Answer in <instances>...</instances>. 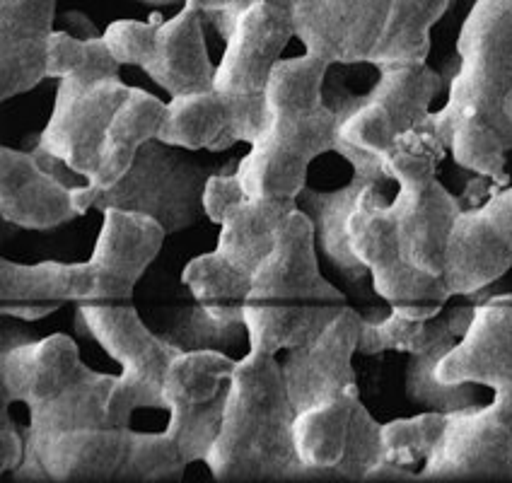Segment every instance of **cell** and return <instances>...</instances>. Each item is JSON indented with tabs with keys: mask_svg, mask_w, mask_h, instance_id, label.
Returning a JSON list of instances; mask_svg holds the SVG:
<instances>
[{
	"mask_svg": "<svg viewBox=\"0 0 512 483\" xmlns=\"http://www.w3.org/2000/svg\"><path fill=\"white\" fill-rule=\"evenodd\" d=\"M116 377L90 370L63 334L3 348L0 397L29 411L25 457L15 481H116L128 428L109 418Z\"/></svg>",
	"mask_w": 512,
	"mask_h": 483,
	"instance_id": "obj_1",
	"label": "cell"
},
{
	"mask_svg": "<svg viewBox=\"0 0 512 483\" xmlns=\"http://www.w3.org/2000/svg\"><path fill=\"white\" fill-rule=\"evenodd\" d=\"M459 71L438 114L418 128L435 133L457 165L496 184L508 182L512 121V0H476L457 39Z\"/></svg>",
	"mask_w": 512,
	"mask_h": 483,
	"instance_id": "obj_2",
	"label": "cell"
},
{
	"mask_svg": "<svg viewBox=\"0 0 512 483\" xmlns=\"http://www.w3.org/2000/svg\"><path fill=\"white\" fill-rule=\"evenodd\" d=\"M167 232L145 215L107 211L95 252L85 264H15L0 259V312L37 322L68 302L131 300Z\"/></svg>",
	"mask_w": 512,
	"mask_h": 483,
	"instance_id": "obj_3",
	"label": "cell"
},
{
	"mask_svg": "<svg viewBox=\"0 0 512 483\" xmlns=\"http://www.w3.org/2000/svg\"><path fill=\"white\" fill-rule=\"evenodd\" d=\"M327 68L310 54L273 68L264 126L235 172L249 199L298 201L312 162L336 150L339 114L322 97Z\"/></svg>",
	"mask_w": 512,
	"mask_h": 483,
	"instance_id": "obj_4",
	"label": "cell"
},
{
	"mask_svg": "<svg viewBox=\"0 0 512 483\" xmlns=\"http://www.w3.org/2000/svg\"><path fill=\"white\" fill-rule=\"evenodd\" d=\"M295 411L276 356L237 360L223 426L206 464L220 483L314 481L295 447Z\"/></svg>",
	"mask_w": 512,
	"mask_h": 483,
	"instance_id": "obj_5",
	"label": "cell"
},
{
	"mask_svg": "<svg viewBox=\"0 0 512 483\" xmlns=\"http://www.w3.org/2000/svg\"><path fill=\"white\" fill-rule=\"evenodd\" d=\"M343 307V293L319 271L310 215L295 206L244 300L249 353L276 356L298 348L322 334Z\"/></svg>",
	"mask_w": 512,
	"mask_h": 483,
	"instance_id": "obj_6",
	"label": "cell"
},
{
	"mask_svg": "<svg viewBox=\"0 0 512 483\" xmlns=\"http://www.w3.org/2000/svg\"><path fill=\"white\" fill-rule=\"evenodd\" d=\"M445 143L426 128H411L382 157L389 179L399 182L397 199L389 203L399 244L418 271L442 278L452 230L462 199L452 196L438 179ZM445 281V278H442Z\"/></svg>",
	"mask_w": 512,
	"mask_h": 483,
	"instance_id": "obj_7",
	"label": "cell"
},
{
	"mask_svg": "<svg viewBox=\"0 0 512 483\" xmlns=\"http://www.w3.org/2000/svg\"><path fill=\"white\" fill-rule=\"evenodd\" d=\"M211 170L177 145L160 138L143 143L128 172L112 186H73V201L80 213L126 211L153 218L167 235L194 228L206 215V194Z\"/></svg>",
	"mask_w": 512,
	"mask_h": 483,
	"instance_id": "obj_8",
	"label": "cell"
},
{
	"mask_svg": "<svg viewBox=\"0 0 512 483\" xmlns=\"http://www.w3.org/2000/svg\"><path fill=\"white\" fill-rule=\"evenodd\" d=\"M298 201L244 196L220 223L218 247L186 266L182 278L199 305L215 317L244 324V300L254 273L271 254L285 218Z\"/></svg>",
	"mask_w": 512,
	"mask_h": 483,
	"instance_id": "obj_9",
	"label": "cell"
},
{
	"mask_svg": "<svg viewBox=\"0 0 512 483\" xmlns=\"http://www.w3.org/2000/svg\"><path fill=\"white\" fill-rule=\"evenodd\" d=\"M78 329L92 336L121 365L116 377L109 418L114 426L128 428L138 409H165L162 389L177 348L143 324L126 302H83L78 305Z\"/></svg>",
	"mask_w": 512,
	"mask_h": 483,
	"instance_id": "obj_10",
	"label": "cell"
},
{
	"mask_svg": "<svg viewBox=\"0 0 512 483\" xmlns=\"http://www.w3.org/2000/svg\"><path fill=\"white\" fill-rule=\"evenodd\" d=\"M348 240L372 278V288L392 310L430 319L452 300L442 278L418 271L401 249L380 184H368L348 218Z\"/></svg>",
	"mask_w": 512,
	"mask_h": 483,
	"instance_id": "obj_11",
	"label": "cell"
},
{
	"mask_svg": "<svg viewBox=\"0 0 512 483\" xmlns=\"http://www.w3.org/2000/svg\"><path fill=\"white\" fill-rule=\"evenodd\" d=\"M102 37L121 66L143 68L167 95L213 90L215 66L206 51L201 13L189 3L167 22L119 20Z\"/></svg>",
	"mask_w": 512,
	"mask_h": 483,
	"instance_id": "obj_12",
	"label": "cell"
},
{
	"mask_svg": "<svg viewBox=\"0 0 512 483\" xmlns=\"http://www.w3.org/2000/svg\"><path fill=\"white\" fill-rule=\"evenodd\" d=\"M295 37L290 0H261L247 8L225 37V54L215 66V90L240 109L252 143L266 116V92L283 49Z\"/></svg>",
	"mask_w": 512,
	"mask_h": 483,
	"instance_id": "obj_13",
	"label": "cell"
},
{
	"mask_svg": "<svg viewBox=\"0 0 512 483\" xmlns=\"http://www.w3.org/2000/svg\"><path fill=\"white\" fill-rule=\"evenodd\" d=\"M380 80L363 100H351L339 114V138L365 153L384 157L411 128L430 116V104L442 90V75L426 61L382 63Z\"/></svg>",
	"mask_w": 512,
	"mask_h": 483,
	"instance_id": "obj_14",
	"label": "cell"
},
{
	"mask_svg": "<svg viewBox=\"0 0 512 483\" xmlns=\"http://www.w3.org/2000/svg\"><path fill=\"white\" fill-rule=\"evenodd\" d=\"M416 481H512V397L447 411Z\"/></svg>",
	"mask_w": 512,
	"mask_h": 483,
	"instance_id": "obj_15",
	"label": "cell"
},
{
	"mask_svg": "<svg viewBox=\"0 0 512 483\" xmlns=\"http://www.w3.org/2000/svg\"><path fill=\"white\" fill-rule=\"evenodd\" d=\"M133 87L116 78L66 75L56 92L54 114L39 136L37 150L61 160L87 184L100 170L102 145L116 112Z\"/></svg>",
	"mask_w": 512,
	"mask_h": 483,
	"instance_id": "obj_16",
	"label": "cell"
},
{
	"mask_svg": "<svg viewBox=\"0 0 512 483\" xmlns=\"http://www.w3.org/2000/svg\"><path fill=\"white\" fill-rule=\"evenodd\" d=\"M235 365L225 351L179 353L172 360L162 399L170 411L167 433L186 464L206 462L218 438Z\"/></svg>",
	"mask_w": 512,
	"mask_h": 483,
	"instance_id": "obj_17",
	"label": "cell"
},
{
	"mask_svg": "<svg viewBox=\"0 0 512 483\" xmlns=\"http://www.w3.org/2000/svg\"><path fill=\"white\" fill-rule=\"evenodd\" d=\"M512 269V186L476 208H464L447 247L445 285L471 298Z\"/></svg>",
	"mask_w": 512,
	"mask_h": 483,
	"instance_id": "obj_18",
	"label": "cell"
},
{
	"mask_svg": "<svg viewBox=\"0 0 512 483\" xmlns=\"http://www.w3.org/2000/svg\"><path fill=\"white\" fill-rule=\"evenodd\" d=\"M394 0H290L295 37L324 63H372Z\"/></svg>",
	"mask_w": 512,
	"mask_h": 483,
	"instance_id": "obj_19",
	"label": "cell"
},
{
	"mask_svg": "<svg viewBox=\"0 0 512 483\" xmlns=\"http://www.w3.org/2000/svg\"><path fill=\"white\" fill-rule=\"evenodd\" d=\"M360 322L363 317L346 305L322 334L290 348L281 368L295 411L305 413L327 406L358 387L353 356L358 353Z\"/></svg>",
	"mask_w": 512,
	"mask_h": 483,
	"instance_id": "obj_20",
	"label": "cell"
},
{
	"mask_svg": "<svg viewBox=\"0 0 512 483\" xmlns=\"http://www.w3.org/2000/svg\"><path fill=\"white\" fill-rule=\"evenodd\" d=\"M445 384H484L512 397V295H493L476 305L464 339L440 360Z\"/></svg>",
	"mask_w": 512,
	"mask_h": 483,
	"instance_id": "obj_21",
	"label": "cell"
},
{
	"mask_svg": "<svg viewBox=\"0 0 512 483\" xmlns=\"http://www.w3.org/2000/svg\"><path fill=\"white\" fill-rule=\"evenodd\" d=\"M0 213L25 230H51L83 215L73 186L46 170L37 153L0 148Z\"/></svg>",
	"mask_w": 512,
	"mask_h": 483,
	"instance_id": "obj_22",
	"label": "cell"
},
{
	"mask_svg": "<svg viewBox=\"0 0 512 483\" xmlns=\"http://www.w3.org/2000/svg\"><path fill=\"white\" fill-rule=\"evenodd\" d=\"M58 0H0V100L46 80Z\"/></svg>",
	"mask_w": 512,
	"mask_h": 483,
	"instance_id": "obj_23",
	"label": "cell"
},
{
	"mask_svg": "<svg viewBox=\"0 0 512 483\" xmlns=\"http://www.w3.org/2000/svg\"><path fill=\"white\" fill-rule=\"evenodd\" d=\"M157 138L182 150H225L235 143L252 145L240 109L215 87L196 95L172 97Z\"/></svg>",
	"mask_w": 512,
	"mask_h": 483,
	"instance_id": "obj_24",
	"label": "cell"
},
{
	"mask_svg": "<svg viewBox=\"0 0 512 483\" xmlns=\"http://www.w3.org/2000/svg\"><path fill=\"white\" fill-rule=\"evenodd\" d=\"M368 184H380L368 174L353 172V179L336 191H312L310 186L300 191L298 206L310 215L314 225V242L327 256V261L348 283L358 285L370 276L363 261L353 252L348 240V218Z\"/></svg>",
	"mask_w": 512,
	"mask_h": 483,
	"instance_id": "obj_25",
	"label": "cell"
},
{
	"mask_svg": "<svg viewBox=\"0 0 512 483\" xmlns=\"http://www.w3.org/2000/svg\"><path fill=\"white\" fill-rule=\"evenodd\" d=\"M476 305H457L452 310L435 314L430 319H416L392 310L384 319L360 322L358 353L360 356H380V353H416L430 351L438 343H457L467 334Z\"/></svg>",
	"mask_w": 512,
	"mask_h": 483,
	"instance_id": "obj_26",
	"label": "cell"
},
{
	"mask_svg": "<svg viewBox=\"0 0 512 483\" xmlns=\"http://www.w3.org/2000/svg\"><path fill=\"white\" fill-rule=\"evenodd\" d=\"M167 104L157 100L155 95L133 87L128 100L116 112L107 138L102 145L100 170H97L92 186H112L128 172V167L136 160L143 143L153 141L165 124Z\"/></svg>",
	"mask_w": 512,
	"mask_h": 483,
	"instance_id": "obj_27",
	"label": "cell"
},
{
	"mask_svg": "<svg viewBox=\"0 0 512 483\" xmlns=\"http://www.w3.org/2000/svg\"><path fill=\"white\" fill-rule=\"evenodd\" d=\"M358 401L360 392L353 387L339 401L298 413L295 418V447L302 462L310 467L314 481H336V469L346 457L351 440L353 409Z\"/></svg>",
	"mask_w": 512,
	"mask_h": 483,
	"instance_id": "obj_28",
	"label": "cell"
},
{
	"mask_svg": "<svg viewBox=\"0 0 512 483\" xmlns=\"http://www.w3.org/2000/svg\"><path fill=\"white\" fill-rule=\"evenodd\" d=\"M452 3L455 0H394L389 25L384 29L372 66L426 61L430 54V29L442 20Z\"/></svg>",
	"mask_w": 512,
	"mask_h": 483,
	"instance_id": "obj_29",
	"label": "cell"
},
{
	"mask_svg": "<svg viewBox=\"0 0 512 483\" xmlns=\"http://www.w3.org/2000/svg\"><path fill=\"white\" fill-rule=\"evenodd\" d=\"M186 467L189 464H186L177 442L172 440L167 430L165 433H133V430H128L126 455L119 474H116V481H179Z\"/></svg>",
	"mask_w": 512,
	"mask_h": 483,
	"instance_id": "obj_30",
	"label": "cell"
},
{
	"mask_svg": "<svg viewBox=\"0 0 512 483\" xmlns=\"http://www.w3.org/2000/svg\"><path fill=\"white\" fill-rule=\"evenodd\" d=\"M455 348V343H438L430 351L416 353L406 368V397L413 404L426 406L430 411H459L474 406V394L469 392V384H445L438 380V365L447 353Z\"/></svg>",
	"mask_w": 512,
	"mask_h": 483,
	"instance_id": "obj_31",
	"label": "cell"
},
{
	"mask_svg": "<svg viewBox=\"0 0 512 483\" xmlns=\"http://www.w3.org/2000/svg\"><path fill=\"white\" fill-rule=\"evenodd\" d=\"M121 63L116 61L104 37H75L68 32H54L49 46V66L46 78H66V75H83V78H116Z\"/></svg>",
	"mask_w": 512,
	"mask_h": 483,
	"instance_id": "obj_32",
	"label": "cell"
},
{
	"mask_svg": "<svg viewBox=\"0 0 512 483\" xmlns=\"http://www.w3.org/2000/svg\"><path fill=\"white\" fill-rule=\"evenodd\" d=\"M160 336L172 343L179 353L225 351L247 336V324L228 322V319L215 317L203 305H196L179 314Z\"/></svg>",
	"mask_w": 512,
	"mask_h": 483,
	"instance_id": "obj_33",
	"label": "cell"
},
{
	"mask_svg": "<svg viewBox=\"0 0 512 483\" xmlns=\"http://www.w3.org/2000/svg\"><path fill=\"white\" fill-rule=\"evenodd\" d=\"M445 426V413L428 411L413 418H399L382 428L384 438V459L411 469L413 464L426 462L430 450L440 438Z\"/></svg>",
	"mask_w": 512,
	"mask_h": 483,
	"instance_id": "obj_34",
	"label": "cell"
},
{
	"mask_svg": "<svg viewBox=\"0 0 512 483\" xmlns=\"http://www.w3.org/2000/svg\"><path fill=\"white\" fill-rule=\"evenodd\" d=\"M244 191L240 182H237L235 174H211L206 186V194H203V208H206V218L211 223L220 225L228 211L235 206L237 201L244 199Z\"/></svg>",
	"mask_w": 512,
	"mask_h": 483,
	"instance_id": "obj_35",
	"label": "cell"
},
{
	"mask_svg": "<svg viewBox=\"0 0 512 483\" xmlns=\"http://www.w3.org/2000/svg\"><path fill=\"white\" fill-rule=\"evenodd\" d=\"M10 401L0 399V471L8 474L22 464L25 457V435L15 428L10 418Z\"/></svg>",
	"mask_w": 512,
	"mask_h": 483,
	"instance_id": "obj_36",
	"label": "cell"
},
{
	"mask_svg": "<svg viewBox=\"0 0 512 483\" xmlns=\"http://www.w3.org/2000/svg\"><path fill=\"white\" fill-rule=\"evenodd\" d=\"M186 3L199 10L201 15L211 17L218 32L228 37L230 29L235 27V22L240 20L244 10L252 8L254 3H261V0H186Z\"/></svg>",
	"mask_w": 512,
	"mask_h": 483,
	"instance_id": "obj_37",
	"label": "cell"
},
{
	"mask_svg": "<svg viewBox=\"0 0 512 483\" xmlns=\"http://www.w3.org/2000/svg\"><path fill=\"white\" fill-rule=\"evenodd\" d=\"M143 3H148V5H172V3H177V0H143Z\"/></svg>",
	"mask_w": 512,
	"mask_h": 483,
	"instance_id": "obj_38",
	"label": "cell"
},
{
	"mask_svg": "<svg viewBox=\"0 0 512 483\" xmlns=\"http://www.w3.org/2000/svg\"><path fill=\"white\" fill-rule=\"evenodd\" d=\"M505 112H508L510 121H512V92H510V97H508V100H505Z\"/></svg>",
	"mask_w": 512,
	"mask_h": 483,
	"instance_id": "obj_39",
	"label": "cell"
}]
</instances>
